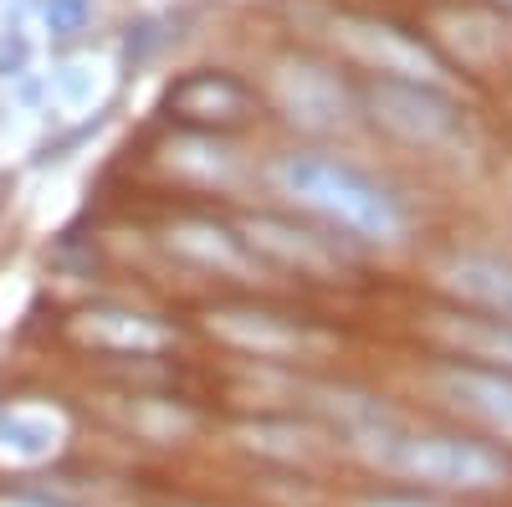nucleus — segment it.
Returning a JSON list of instances; mask_svg holds the SVG:
<instances>
[{
    "instance_id": "obj_15",
    "label": "nucleus",
    "mask_w": 512,
    "mask_h": 507,
    "mask_svg": "<svg viewBox=\"0 0 512 507\" xmlns=\"http://www.w3.org/2000/svg\"><path fill=\"white\" fill-rule=\"evenodd\" d=\"M41 21H47L52 36H77L93 21V0H47V6H41Z\"/></svg>"
},
{
    "instance_id": "obj_3",
    "label": "nucleus",
    "mask_w": 512,
    "mask_h": 507,
    "mask_svg": "<svg viewBox=\"0 0 512 507\" xmlns=\"http://www.w3.org/2000/svg\"><path fill=\"white\" fill-rule=\"evenodd\" d=\"M169 113L190 129H231L251 113V93L221 72H195L169 88Z\"/></svg>"
},
{
    "instance_id": "obj_7",
    "label": "nucleus",
    "mask_w": 512,
    "mask_h": 507,
    "mask_svg": "<svg viewBox=\"0 0 512 507\" xmlns=\"http://www.w3.org/2000/svg\"><path fill=\"white\" fill-rule=\"evenodd\" d=\"M374 113H379V123H390V129H400L410 139H436L451 123V113L441 103H431L415 88H395V82H379L374 88Z\"/></svg>"
},
{
    "instance_id": "obj_11",
    "label": "nucleus",
    "mask_w": 512,
    "mask_h": 507,
    "mask_svg": "<svg viewBox=\"0 0 512 507\" xmlns=\"http://www.w3.org/2000/svg\"><path fill=\"white\" fill-rule=\"evenodd\" d=\"M446 287H456L461 298L472 303H487L497 313H512V272L497 267V262H482V257H461L446 267Z\"/></svg>"
},
{
    "instance_id": "obj_12",
    "label": "nucleus",
    "mask_w": 512,
    "mask_h": 507,
    "mask_svg": "<svg viewBox=\"0 0 512 507\" xmlns=\"http://www.w3.org/2000/svg\"><path fill=\"white\" fill-rule=\"evenodd\" d=\"M246 241L251 246H262V251H272L277 262H292V267H308V272H323V267H333V257L308 236V231H292L287 221H251L246 226Z\"/></svg>"
},
{
    "instance_id": "obj_2",
    "label": "nucleus",
    "mask_w": 512,
    "mask_h": 507,
    "mask_svg": "<svg viewBox=\"0 0 512 507\" xmlns=\"http://www.w3.org/2000/svg\"><path fill=\"white\" fill-rule=\"evenodd\" d=\"M374 456H384L390 467L415 472L425 482H441V487H492L502 482V461L477 451V446H461L446 436H425V441H390V436H369L364 441Z\"/></svg>"
},
{
    "instance_id": "obj_8",
    "label": "nucleus",
    "mask_w": 512,
    "mask_h": 507,
    "mask_svg": "<svg viewBox=\"0 0 512 507\" xmlns=\"http://www.w3.org/2000/svg\"><path fill=\"white\" fill-rule=\"evenodd\" d=\"M210 333L251 354H297V344H303V333L272 313H210Z\"/></svg>"
},
{
    "instance_id": "obj_16",
    "label": "nucleus",
    "mask_w": 512,
    "mask_h": 507,
    "mask_svg": "<svg viewBox=\"0 0 512 507\" xmlns=\"http://www.w3.org/2000/svg\"><path fill=\"white\" fill-rule=\"evenodd\" d=\"M26 57H31V41L21 36V21H11V26H6V41H0V72H6V77H21Z\"/></svg>"
},
{
    "instance_id": "obj_13",
    "label": "nucleus",
    "mask_w": 512,
    "mask_h": 507,
    "mask_svg": "<svg viewBox=\"0 0 512 507\" xmlns=\"http://www.w3.org/2000/svg\"><path fill=\"white\" fill-rule=\"evenodd\" d=\"M451 390L472 405V410H482L487 420H497V426H512V379H497V374H451Z\"/></svg>"
},
{
    "instance_id": "obj_10",
    "label": "nucleus",
    "mask_w": 512,
    "mask_h": 507,
    "mask_svg": "<svg viewBox=\"0 0 512 507\" xmlns=\"http://www.w3.org/2000/svg\"><path fill=\"white\" fill-rule=\"evenodd\" d=\"M77 333L88 338V344L98 349H164L169 344V333L159 323H149L144 313H88L77 323Z\"/></svg>"
},
{
    "instance_id": "obj_18",
    "label": "nucleus",
    "mask_w": 512,
    "mask_h": 507,
    "mask_svg": "<svg viewBox=\"0 0 512 507\" xmlns=\"http://www.w3.org/2000/svg\"><path fill=\"white\" fill-rule=\"evenodd\" d=\"M364 507H420V502H395V497H384V502H364Z\"/></svg>"
},
{
    "instance_id": "obj_5",
    "label": "nucleus",
    "mask_w": 512,
    "mask_h": 507,
    "mask_svg": "<svg viewBox=\"0 0 512 507\" xmlns=\"http://www.w3.org/2000/svg\"><path fill=\"white\" fill-rule=\"evenodd\" d=\"M169 251H180L185 262L210 267V272H226V277H246L256 267L251 251L241 246V236H231L216 221H175V226H169Z\"/></svg>"
},
{
    "instance_id": "obj_17",
    "label": "nucleus",
    "mask_w": 512,
    "mask_h": 507,
    "mask_svg": "<svg viewBox=\"0 0 512 507\" xmlns=\"http://www.w3.org/2000/svg\"><path fill=\"white\" fill-rule=\"evenodd\" d=\"M0 507H52L47 497H26V492H11V497H0Z\"/></svg>"
},
{
    "instance_id": "obj_6",
    "label": "nucleus",
    "mask_w": 512,
    "mask_h": 507,
    "mask_svg": "<svg viewBox=\"0 0 512 507\" xmlns=\"http://www.w3.org/2000/svg\"><path fill=\"white\" fill-rule=\"evenodd\" d=\"M62 446V420L47 410H0V461H16V467H36Z\"/></svg>"
},
{
    "instance_id": "obj_1",
    "label": "nucleus",
    "mask_w": 512,
    "mask_h": 507,
    "mask_svg": "<svg viewBox=\"0 0 512 507\" xmlns=\"http://www.w3.org/2000/svg\"><path fill=\"white\" fill-rule=\"evenodd\" d=\"M277 185L292 200H303L308 210H318V216H328L333 226H344L354 236L390 241L400 231L390 195L379 185H369L349 164H333V159H318V154H287L277 164Z\"/></svg>"
},
{
    "instance_id": "obj_14",
    "label": "nucleus",
    "mask_w": 512,
    "mask_h": 507,
    "mask_svg": "<svg viewBox=\"0 0 512 507\" xmlns=\"http://www.w3.org/2000/svg\"><path fill=\"white\" fill-rule=\"evenodd\" d=\"M103 67L98 62H67V67H57V88H62V103H88V98H98L103 93V77H98Z\"/></svg>"
},
{
    "instance_id": "obj_9",
    "label": "nucleus",
    "mask_w": 512,
    "mask_h": 507,
    "mask_svg": "<svg viewBox=\"0 0 512 507\" xmlns=\"http://www.w3.org/2000/svg\"><path fill=\"white\" fill-rule=\"evenodd\" d=\"M277 93H282L287 113L313 123V129H323V123H333V118H344V93H338L333 82L323 72H313V67H287L277 77Z\"/></svg>"
},
{
    "instance_id": "obj_4",
    "label": "nucleus",
    "mask_w": 512,
    "mask_h": 507,
    "mask_svg": "<svg viewBox=\"0 0 512 507\" xmlns=\"http://www.w3.org/2000/svg\"><path fill=\"white\" fill-rule=\"evenodd\" d=\"M333 31H338V41H344V47H354L364 62H379V72H405V77H431V72H436V62L425 57L420 47H410L395 26L344 16V21H333Z\"/></svg>"
}]
</instances>
